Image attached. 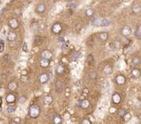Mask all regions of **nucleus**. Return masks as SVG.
Instances as JSON below:
<instances>
[{
    "label": "nucleus",
    "instance_id": "1",
    "mask_svg": "<svg viewBox=\"0 0 141 124\" xmlns=\"http://www.w3.org/2000/svg\"><path fill=\"white\" fill-rule=\"evenodd\" d=\"M40 108L38 105H33L30 107L29 109V115L31 118H36L40 116Z\"/></svg>",
    "mask_w": 141,
    "mask_h": 124
},
{
    "label": "nucleus",
    "instance_id": "2",
    "mask_svg": "<svg viewBox=\"0 0 141 124\" xmlns=\"http://www.w3.org/2000/svg\"><path fill=\"white\" fill-rule=\"evenodd\" d=\"M131 32H132L131 28H130L129 26H128V25L123 26L122 28L121 29V34L125 37H129V36L131 34Z\"/></svg>",
    "mask_w": 141,
    "mask_h": 124
},
{
    "label": "nucleus",
    "instance_id": "3",
    "mask_svg": "<svg viewBox=\"0 0 141 124\" xmlns=\"http://www.w3.org/2000/svg\"><path fill=\"white\" fill-rule=\"evenodd\" d=\"M64 88V82L63 80H57L55 83L56 91L58 93H61L63 92Z\"/></svg>",
    "mask_w": 141,
    "mask_h": 124
},
{
    "label": "nucleus",
    "instance_id": "4",
    "mask_svg": "<svg viewBox=\"0 0 141 124\" xmlns=\"http://www.w3.org/2000/svg\"><path fill=\"white\" fill-rule=\"evenodd\" d=\"M8 24H9V27L12 30H16L19 27V22L16 19H14V18L10 19L8 22Z\"/></svg>",
    "mask_w": 141,
    "mask_h": 124
},
{
    "label": "nucleus",
    "instance_id": "5",
    "mask_svg": "<svg viewBox=\"0 0 141 124\" xmlns=\"http://www.w3.org/2000/svg\"><path fill=\"white\" fill-rule=\"evenodd\" d=\"M51 30L54 34H59V33L62 31V27H61V23H54L51 28Z\"/></svg>",
    "mask_w": 141,
    "mask_h": 124
},
{
    "label": "nucleus",
    "instance_id": "6",
    "mask_svg": "<svg viewBox=\"0 0 141 124\" xmlns=\"http://www.w3.org/2000/svg\"><path fill=\"white\" fill-rule=\"evenodd\" d=\"M46 10V6L45 4L43 3H39L37 4V6H36V9H35V11L36 13L38 14H41V13H43Z\"/></svg>",
    "mask_w": 141,
    "mask_h": 124
},
{
    "label": "nucleus",
    "instance_id": "7",
    "mask_svg": "<svg viewBox=\"0 0 141 124\" xmlns=\"http://www.w3.org/2000/svg\"><path fill=\"white\" fill-rule=\"evenodd\" d=\"M116 82L117 85H122L126 83V78L122 74H118L116 77Z\"/></svg>",
    "mask_w": 141,
    "mask_h": 124
},
{
    "label": "nucleus",
    "instance_id": "8",
    "mask_svg": "<svg viewBox=\"0 0 141 124\" xmlns=\"http://www.w3.org/2000/svg\"><path fill=\"white\" fill-rule=\"evenodd\" d=\"M109 38V34L107 32H101L98 34V39L102 42H105Z\"/></svg>",
    "mask_w": 141,
    "mask_h": 124
},
{
    "label": "nucleus",
    "instance_id": "9",
    "mask_svg": "<svg viewBox=\"0 0 141 124\" xmlns=\"http://www.w3.org/2000/svg\"><path fill=\"white\" fill-rule=\"evenodd\" d=\"M16 38H17V34L15 31H10V32L8 33L7 39L10 42H13V41L16 40Z\"/></svg>",
    "mask_w": 141,
    "mask_h": 124
},
{
    "label": "nucleus",
    "instance_id": "10",
    "mask_svg": "<svg viewBox=\"0 0 141 124\" xmlns=\"http://www.w3.org/2000/svg\"><path fill=\"white\" fill-rule=\"evenodd\" d=\"M41 58L42 59H47L50 60L52 58V53L49 50H44L42 53H41Z\"/></svg>",
    "mask_w": 141,
    "mask_h": 124
},
{
    "label": "nucleus",
    "instance_id": "11",
    "mask_svg": "<svg viewBox=\"0 0 141 124\" xmlns=\"http://www.w3.org/2000/svg\"><path fill=\"white\" fill-rule=\"evenodd\" d=\"M112 100H113V102L114 104H119L121 102V96L118 93H115L112 96Z\"/></svg>",
    "mask_w": 141,
    "mask_h": 124
},
{
    "label": "nucleus",
    "instance_id": "12",
    "mask_svg": "<svg viewBox=\"0 0 141 124\" xmlns=\"http://www.w3.org/2000/svg\"><path fill=\"white\" fill-rule=\"evenodd\" d=\"M131 75L133 78H139L141 75V73H140V71L138 68H133L131 71Z\"/></svg>",
    "mask_w": 141,
    "mask_h": 124
},
{
    "label": "nucleus",
    "instance_id": "13",
    "mask_svg": "<svg viewBox=\"0 0 141 124\" xmlns=\"http://www.w3.org/2000/svg\"><path fill=\"white\" fill-rule=\"evenodd\" d=\"M132 64H133L135 67L140 66L141 64V58L138 56L133 57V58H132Z\"/></svg>",
    "mask_w": 141,
    "mask_h": 124
},
{
    "label": "nucleus",
    "instance_id": "14",
    "mask_svg": "<svg viewBox=\"0 0 141 124\" xmlns=\"http://www.w3.org/2000/svg\"><path fill=\"white\" fill-rule=\"evenodd\" d=\"M89 105H90V102L88 99L82 100L80 103V107L83 108V109H87V108L89 107Z\"/></svg>",
    "mask_w": 141,
    "mask_h": 124
},
{
    "label": "nucleus",
    "instance_id": "15",
    "mask_svg": "<svg viewBox=\"0 0 141 124\" xmlns=\"http://www.w3.org/2000/svg\"><path fill=\"white\" fill-rule=\"evenodd\" d=\"M6 100L7 103H9V104H12V103H13L16 101V96L13 94H9V95H6Z\"/></svg>",
    "mask_w": 141,
    "mask_h": 124
},
{
    "label": "nucleus",
    "instance_id": "16",
    "mask_svg": "<svg viewBox=\"0 0 141 124\" xmlns=\"http://www.w3.org/2000/svg\"><path fill=\"white\" fill-rule=\"evenodd\" d=\"M49 79V77L47 74H41V75L40 76V78H39V80H40V82L41 84H45L47 82Z\"/></svg>",
    "mask_w": 141,
    "mask_h": 124
},
{
    "label": "nucleus",
    "instance_id": "17",
    "mask_svg": "<svg viewBox=\"0 0 141 124\" xmlns=\"http://www.w3.org/2000/svg\"><path fill=\"white\" fill-rule=\"evenodd\" d=\"M135 37H137V39H138V40H141V24L138 25L137 28H136Z\"/></svg>",
    "mask_w": 141,
    "mask_h": 124
},
{
    "label": "nucleus",
    "instance_id": "18",
    "mask_svg": "<svg viewBox=\"0 0 141 124\" xmlns=\"http://www.w3.org/2000/svg\"><path fill=\"white\" fill-rule=\"evenodd\" d=\"M103 72H104V74H106V75H109V74L113 72V68H112V66H110V65L105 66L103 68Z\"/></svg>",
    "mask_w": 141,
    "mask_h": 124
},
{
    "label": "nucleus",
    "instance_id": "19",
    "mask_svg": "<svg viewBox=\"0 0 141 124\" xmlns=\"http://www.w3.org/2000/svg\"><path fill=\"white\" fill-rule=\"evenodd\" d=\"M132 10H133V13H136V14L139 13V12L141 11V6L138 3L134 4L132 7Z\"/></svg>",
    "mask_w": 141,
    "mask_h": 124
},
{
    "label": "nucleus",
    "instance_id": "20",
    "mask_svg": "<svg viewBox=\"0 0 141 124\" xmlns=\"http://www.w3.org/2000/svg\"><path fill=\"white\" fill-rule=\"evenodd\" d=\"M17 87H18V85L16 84V82H15V81H11L9 84V85H8V89H9L10 91H12V92L16 90Z\"/></svg>",
    "mask_w": 141,
    "mask_h": 124
},
{
    "label": "nucleus",
    "instance_id": "21",
    "mask_svg": "<svg viewBox=\"0 0 141 124\" xmlns=\"http://www.w3.org/2000/svg\"><path fill=\"white\" fill-rule=\"evenodd\" d=\"M40 65L42 67V68H47L50 65V60L47 59H42L40 61Z\"/></svg>",
    "mask_w": 141,
    "mask_h": 124
},
{
    "label": "nucleus",
    "instance_id": "22",
    "mask_svg": "<svg viewBox=\"0 0 141 124\" xmlns=\"http://www.w3.org/2000/svg\"><path fill=\"white\" fill-rule=\"evenodd\" d=\"M53 97L51 96V95H47V96L44 98V104L47 105H51L52 102H53Z\"/></svg>",
    "mask_w": 141,
    "mask_h": 124
},
{
    "label": "nucleus",
    "instance_id": "23",
    "mask_svg": "<svg viewBox=\"0 0 141 124\" xmlns=\"http://www.w3.org/2000/svg\"><path fill=\"white\" fill-rule=\"evenodd\" d=\"M62 119L60 116L56 115L53 117V123L54 124H61Z\"/></svg>",
    "mask_w": 141,
    "mask_h": 124
},
{
    "label": "nucleus",
    "instance_id": "24",
    "mask_svg": "<svg viewBox=\"0 0 141 124\" xmlns=\"http://www.w3.org/2000/svg\"><path fill=\"white\" fill-rule=\"evenodd\" d=\"M80 57V54L78 52V51H74V52H73L71 54V55H70V60L74 61H77L78 58H79Z\"/></svg>",
    "mask_w": 141,
    "mask_h": 124
},
{
    "label": "nucleus",
    "instance_id": "25",
    "mask_svg": "<svg viewBox=\"0 0 141 124\" xmlns=\"http://www.w3.org/2000/svg\"><path fill=\"white\" fill-rule=\"evenodd\" d=\"M56 72L58 74H64V66L62 65V64H59V65H57V68H56Z\"/></svg>",
    "mask_w": 141,
    "mask_h": 124
},
{
    "label": "nucleus",
    "instance_id": "26",
    "mask_svg": "<svg viewBox=\"0 0 141 124\" xmlns=\"http://www.w3.org/2000/svg\"><path fill=\"white\" fill-rule=\"evenodd\" d=\"M38 27H39V24L36 22L31 23V24H30V30H32L33 32H35V31L38 30Z\"/></svg>",
    "mask_w": 141,
    "mask_h": 124
},
{
    "label": "nucleus",
    "instance_id": "27",
    "mask_svg": "<svg viewBox=\"0 0 141 124\" xmlns=\"http://www.w3.org/2000/svg\"><path fill=\"white\" fill-rule=\"evenodd\" d=\"M97 73H96L95 71H90L89 73H88V78L90 80H95L97 78Z\"/></svg>",
    "mask_w": 141,
    "mask_h": 124
},
{
    "label": "nucleus",
    "instance_id": "28",
    "mask_svg": "<svg viewBox=\"0 0 141 124\" xmlns=\"http://www.w3.org/2000/svg\"><path fill=\"white\" fill-rule=\"evenodd\" d=\"M100 24L101 26H102V27H109V26L111 24V21L109 19H103L101 21Z\"/></svg>",
    "mask_w": 141,
    "mask_h": 124
},
{
    "label": "nucleus",
    "instance_id": "29",
    "mask_svg": "<svg viewBox=\"0 0 141 124\" xmlns=\"http://www.w3.org/2000/svg\"><path fill=\"white\" fill-rule=\"evenodd\" d=\"M78 6V3L76 2H74V1L67 2V5H66V6L67 8H76Z\"/></svg>",
    "mask_w": 141,
    "mask_h": 124
},
{
    "label": "nucleus",
    "instance_id": "30",
    "mask_svg": "<svg viewBox=\"0 0 141 124\" xmlns=\"http://www.w3.org/2000/svg\"><path fill=\"white\" fill-rule=\"evenodd\" d=\"M16 108V106L15 105H9V106L7 107L6 111L9 113H12V112H15Z\"/></svg>",
    "mask_w": 141,
    "mask_h": 124
},
{
    "label": "nucleus",
    "instance_id": "31",
    "mask_svg": "<svg viewBox=\"0 0 141 124\" xmlns=\"http://www.w3.org/2000/svg\"><path fill=\"white\" fill-rule=\"evenodd\" d=\"M95 13V11H94L93 9H88L85 11V15L87 16L88 17H92V16Z\"/></svg>",
    "mask_w": 141,
    "mask_h": 124
},
{
    "label": "nucleus",
    "instance_id": "32",
    "mask_svg": "<svg viewBox=\"0 0 141 124\" xmlns=\"http://www.w3.org/2000/svg\"><path fill=\"white\" fill-rule=\"evenodd\" d=\"M42 38H41V37H39V36H37V37H35L34 38V43L36 45H40L42 43Z\"/></svg>",
    "mask_w": 141,
    "mask_h": 124
},
{
    "label": "nucleus",
    "instance_id": "33",
    "mask_svg": "<svg viewBox=\"0 0 141 124\" xmlns=\"http://www.w3.org/2000/svg\"><path fill=\"white\" fill-rule=\"evenodd\" d=\"M87 62L89 64H93V62H94V57H93V55L92 54H89V55L88 56V58H87Z\"/></svg>",
    "mask_w": 141,
    "mask_h": 124
},
{
    "label": "nucleus",
    "instance_id": "34",
    "mask_svg": "<svg viewBox=\"0 0 141 124\" xmlns=\"http://www.w3.org/2000/svg\"><path fill=\"white\" fill-rule=\"evenodd\" d=\"M5 50V42L3 40H0V53H2Z\"/></svg>",
    "mask_w": 141,
    "mask_h": 124
},
{
    "label": "nucleus",
    "instance_id": "35",
    "mask_svg": "<svg viewBox=\"0 0 141 124\" xmlns=\"http://www.w3.org/2000/svg\"><path fill=\"white\" fill-rule=\"evenodd\" d=\"M26 101H27V99H26V97L23 96V95L20 96L19 99H18V102H19V103H20V104H23V103H25Z\"/></svg>",
    "mask_w": 141,
    "mask_h": 124
},
{
    "label": "nucleus",
    "instance_id": "36",
    "mask_svg": "<svg viewBox=\"0 0 141 124\" xmlns=\"http://www.w3.org/2000/svg\"><path fill=\"white\" fill-rule=\"evenodd\" d=\"M45 30H46V25L44 23H41V24L39 25L38 30L40 32H43V31H45Z\"/></svg>",
    "mask_w": 141,
    "mask_h": 124
},
{
    "label": "nucleus",
    "instance_id": "37",
    "mask_svg": "<svg viewBox=\"0 0 141 124\" xmlns=\"http://www.w3.org/2000/svg\"><path fill=\"white\" fill-rule=\"evenodd\" d=\"M109 87H110V85H109V82L108 81H105L102 83V88H103L104 90L109 89Z\"/></svg>",
    "mask_w": 141,
    "mask_h": 124
},
{
    "label": "nucleus",
    "instance_id": "38",
    "mask_svg": "<svg viewBox=\"0 0 141 124\" xmlns=\"http://www.w3.org/2000/svg\"><path fill=\"white\" fill-rule=\"evenodd\" d=\"M118 113H119V116H120L121 118H123L125 116H126V112L125 111L124 109H119V112H118Z\"/></svg>",
    "mask_w": 141,
    "mask_h": 124
},
{
    "label": "nucleus",
    "instance_id": "39",
    "mask_svg": "<svg viewBox=\"0 0 141 124\" xmlns=\"http://www.w3.org/2000/svg\"><path fill=\"white\" fill-rule=\"evenodd\" d=\"M98 23H101L100 20H99L98 18H95V19H93V21L92 22V25H98Z\"/></svg>",
    "mask_w": 141,
    "mask_h": 124
},
{
    "label": "nucleus",
    "instance_id": "40",
    "mask_svg": "<svg viewBox=\"0 0 141 124\" xmlns=\"http://www.w3.org/2000/svg\"><path fill=\"white\" fill-rule=\"evenodd\" d=\"M23 50L24 51L25 53L28 52V45H27V43L26 42L23 43Z\"/></svg>",
    "mask_w": 141,
    "mask_h": 124
},
{
    "label": "nucleus",
    "instance_id": "41",
    "mask_svg": "<svg viewBox=\"0 0 141 124\" xmlns=\"http://www.w3.org/2000/svg\"><path fill=\"white\" fill-rule=\"evenodd\" d=\"M82 124H92V123H91V121L88 119H85V120H82Z\"/></svg>",
    "mask_w": 141,
    "mask_h": 124
},
{
    "label": "nucleus",
    "instance_id": "42",
    "mask_svg": "<svg viewBox=\"0 0 141 124\" xmlns=\"http://www.w3.org/2000/svg\"><path fill=\"white\" fill-rule=\"evenodd\" d=\"M67 47V45L66 44V43H65L64 42V43H62V45H61V49L62 50H65V49H66Z\"/></svg>",
    "mask_w": 141,
    "mask_h": 124
},
{
    "label": "nucleus",
    "instance_id": "43",
    "mask_svg": "<svg viewBox=\"0 0 141 124\" xmlns=\"http://www.w3.org/2000/svg\"><path fill=\"white\" fill-rule=\"evenodd\" d=\"M3 58H4V60H6V61H8V60H9L10 59V56H9V54H6V55H4V57H3Z\"/></svg>",
    "mask_w": 141,
    "mask_h": 124
},
{
    "label": "nucleus",
    "instance_id": "44",
    "mask_svg": "<svg viewBox=\"0 0 141 124\" xmlns=\"http://www.w3.org/2000/svg\"><path fill=\"white\" fill-rule=\"evenodd\" d=\"M58 40H59V41H61V42H62V43H64V39L63 37H60V38L58 39Z\"/></svg>",
    "mask_w": 141,
    "mask_h": 124
},
{
    "label": "nucleus",
    "instance_id": "45",
    "mask_svg": "<svg viewBox=\"0 0 141 124\" xmlns=\"http://www.w3.org/2000/svg\"><path fill=\"white\" fill-rule=\"evenodd\" d=\"M2 98H0V105H2Z\"/></svg>",
    "mask_w": 141,
    "mask_h": 124
},
{
    "label": "nucleus",
    "instance_id": "46",
    "mask_svg": "<svg viewBox=\"0 0 141 124\" xmlns=\"http://www.w3.org/2000/svg\"><path fill=\"white\" fill-rule=\"evenodd\" d=\"M12 124H20L19 123H16V122H13L12 123Z\"/></svg>",
    "mask_w": 141,
    "mask_h": 124
},
{
    "label": "nucleus",
    "instance_id": "47",
    "mask_svg": "<svg viewBox=\"0 0 141 124\" xmlns=\"http://www.w3.org/2000/svg\"><path fill=\"white\" fill-rule=\"evenodd\" d=\"M67 1H68V2H73L74 0H67Z\"/></svg>",
    "mask_w": 141,
    "mask_h": 124
},
{
    "label": "nucleus",
    "instance_id": "48",
    "mask_svg": "<svg viewBox=\"0 0 141 124\" xmlns=\"http://www.w3.org/2000/svg\"><path fill=\"white\" fill-rule=\"evenodd\" d=\"M1 111H2V108L0 107V112H1Z\"/></svg>",
    "mask_w": 141,
    "mask_h": 124
}]
</instances>
